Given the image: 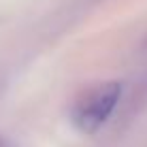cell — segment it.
Here are the masks:
<instances>
[{
	"label": "cell",
	"mask_w": 147,
	"mask_h": 147,
	"mask_svg": "<svg viewBox=\"0 0 147 147\" xmlns=\"http://www.w3.org/2000/svg\"><path fill=\"white\" fill-rule=\"evenodd\" d=\"M119 81H107L85 92L70 109V124L83 134H94L111 119L121 98Z\"/></svg>",
	"instance_id": "1"
},
{
	"label": "cell",
	"mask_w": 147,
	"mask_h": 147,
	"mask_svg": "<svg viewBox=\"0 0 147 147\" xmlns=\"http://www.w3.org/2000/svg\"><path fill=\"white\" fill-rule=\"evenodd\" d=\"M0 147H13L9 141H4V139H0Z\"/></svg>",
	"instance_id": "2"
}]
</instances>
